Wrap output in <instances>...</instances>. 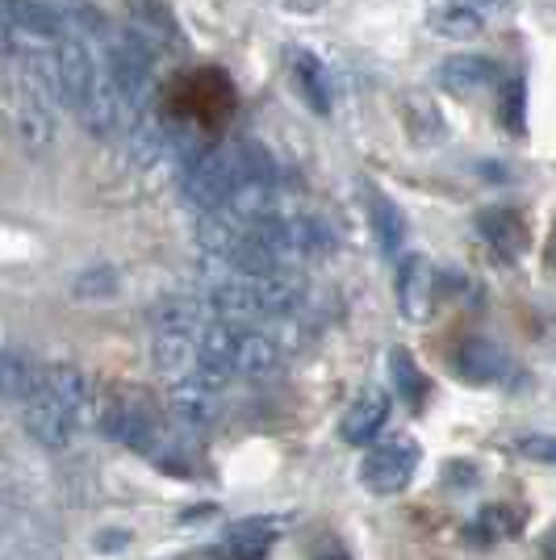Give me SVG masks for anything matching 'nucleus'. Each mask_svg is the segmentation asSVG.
<instances>
[{"label":"nucleus","instance_id":"1","mask_svg":"<svg viewBox=\"0 0 556 560\" xmlns=\"http://www.w3.org/2000/svg\"><path fill=\"white\" fill-rule=\"evenodd\" d=\"M93 415V385L71 364H50L34 373L30 394L22 397L25 435L47 452H63L76 440V431Z\"/></svg>","mask_w":556,"mask_h":560},{"label":"nucleus","instance_id":"2","mask_svg":"<svg viewBox=\"0 0 556 560\" xmlns=\"http://www.w3.org/2000/svg\"><path fill=\"white\" fill-rule=\"evenodd\" d=\"M163 117L185 135H218L234 114V84L222 68H188L160 89Z\"/></svg>","mask_w":556,"mask_h":560},{"label":"nucleus","instance_id":"3","mask_svg":"<svg viewBox=\"0 0 556 560\" xmlns=\"http://www.w3.org/2000/svg\"><path fill=\"white\" fill-rule=\"evenodd\" d=\"M305 298V280L289 268H268V272H239L213 284L209 305L227 323H264V318H285L293 314Z\"/></svg>","mask_w":556,"mask_h":560},{"label":"nucleus","instance_id":"4","mask_svg":"<svg viewBox=\"0 0 556 560\" xmlns=\"http://www.w3.org/2000/svg\"><path fill=\"white\" fill-rule=\"evenodd\" d=\"M418 472L415 440H372L364 460H360V486L372 493H402Z\"/></svg>","mask_w":556,"mask_h":560},{"label":"nucleus","instance_id":"5","mask_svg":"<svg viewBox=\"0 0 556 560\" xmlns=\"http://www.w3.org/2000/svg\"><path fill=\"white\" fill-rule=\"evenodd\" d=\"M510 0H448L431 13V30L443 34V38H477L498 13H507Z\"/></svg>","mask_w":556,"mask_h":560},{"label":"nucleus","instance_id":"6","mask_svg":"<svg viewBox=\"0 0 556 560\" xmlns=\"http://www.w3.org/2000/svg\"><path fill=\"white\" fill-rule=\"evenodd\" d=\"M390 422V394L385 389H364L348 406V415L339 422V435L348 440L351 447H369Z\"/></svg>","mask_w":556,"mask_h":560},{"label":"nucleus","instance_id":"7","mask_svg":"<svg viewBox=\"0 0 556 560\" xmlns=\"http://www.w3.org/2000/svg\"><path fill=\"white\" fill-rule=\"evenodd\" d=\"M397 305L406 318L422 323L436 305V272L422 256H406L397 268Z\"/></svg>","mask_w":556,"mask_h":560},{"label":"nucleus","instance_id":"8","mask_svg":"<svg viewBox=\"0 0 556 560\" xmlns=\"http://www.w3.org/2000/svg\"><path fill=\"white\" fill-rule=\"evenodd\" d=\"M440 84L452 96H482L498 84V63L486 55H456L440 68Z\"/></svg>","mask_w":556,"mask_h":560},{"label":"nucleus","instance_id":"9","mask_svg":"<svg viewBox=\"0 0 556 560\" xmlns=\"http://www.w3.org/2000/svg\"><path fill=\"white\" fill-rule=\"evenodd\" d=\"M101 427H105V435L117 440V444L142 447L151 440V419L142 415V406H135V401H114V406H105Z\"/></svg>","mask_w":556,"mask_h":560},{"label":"nucleus","instance_id":"10","mask_svg":"<svg viewBox=\"0 0 556 560\" xmlns=\"http://www.w3.org/2000/svg\"><path fill=\"white\" fill-rule=\"evenodd\" d=\"M369 218H372V234L381 243L385 256H397L402 243H406V218L397 210L390 197H381L377 188H369Z\"/></svg>","mask_w":556,"mask_h":560},{"label":"nucleus","instance_id":"11","mask_svg":"<svg viewBox=\"0 0 556 560\" xmlns=\"http://www.w3.org/2000/svg\"><path fill=\"white\" fill-rule=\"evenodd\" d=\"M456 369H461L473 385H489V381H498V376L507 373V355L486 343V339H473V343H464L461 355H456Z\"/></svg>","mask_w":556,"mask_h":560},{"label":"nucleus","instance_id":"12","mask_svg":"<svg viewBox=\"0 0 556 560\" xmlns=\"http://www.w3.org/2000/svg\"><path fill=\"white\" fill-rule=\"evenodd\" d=\"M477 226H482V234H486L498 252H507V256H519V252L528 247V226H523V218L514 210H486Z\"/></svg>","mask_w":556,"mask_h":560},{"label":"nucleus","instance_id":"13","mask_svg":"<svg viewBox=\"0 0 556 560\" xmlns=\"http://www.w3.org/2000/svg\"><path fill=\"white\" fill-rule=\"evenodd\" d=\"M293 84L302 89V96L310 101L314 114H331V80H326V68L314 59V55H298L293 59Z\"/></svg>","mask_w":556,"mask_h":560},{"label":"nucleus","instance_id":"14","mask_svg":"<svg viewBox=\"0 0 556 560\" xmlns=\"http://www.w3.org/2000/svg\"><path fill=\"white\" fill-rule=\"evenodd\" d=\"M34 385V369L25 364L18 351H0V406H22V397Z\"/></svg>","mask_w":556,"mask_h":560},{"label":"nucleus","instance_id":"15","mask_svg":"<svg viewBox=\"0 0 556 560\" xmlns=\"http://www.w3.org/2000/svg\"><path fill=\"white\" fill-rule=\"evenodd\" d=\"M394 376L402 381V394H406V401H410V406H418V401H422V373H418L415 360H410L406 351H394Z\"/></svg>","mask_w":556,"mask_h":560},{"label":"nucleus","instance_id":"16","mask_svg":"<svg viewBox=\"0 0 556 560\" xmlns=\"http://www.w3.org/2000/svg\"><path fill=\"white\" fill-rule=\"evenodd\" d=\"M519 452H523L528 460L556 465V435H528V440H519Z\"/></svg>","mask_w":556,"mask_h":560},{"label":"nucleus","instance_id":"17","mask_svg":"<svg viewBox=\"0 0 556 560\" xmlns=\"http://www.w3.org/2000/svg\"><path fill=\"white\" fill-rule=\"evenodd\" d=\"M510 130H523V80H510L507 84V105H502Z\"/></svg>","mask_w":556,"mask_h":560},{"label":"nucleus","instance_id":"18","mask_svg":"<svg viewBox=\"0 0 556 560\" xmlns=\"http://www.w3.org/2000/svg\"><path fill=\"white\" fill-rule=\"evenodd\" d=\"M117 289V280H114V272H105V268H101V272H84V277L76 280V293H80V298H89V293H114Z\"/></svg>","mask_w":556,"mask_h":560},{"label":"nucleus","instance_id":"19","mask_svg":"<svg viewBox=\"0 0 556 560\" xmlns=\"http://www.w3.org/2000/svg\"><path fill=\"white\" fill-rule=\"evenodd\" d=\"M510 511H502V506H489V511H482V527H489V536H510L514 532V518H507Z\"/></svg>","mask_w":556,"mask_h":560},{"label":"nucleus","instance_id":"20","mask_svg":"<svg viewBox=\"0 0 556 560\" xmlns=\"http://www.w3.org/2000/svg\"><path fill=\"white\" fill-rule=\"evenodd\" d=\"M540 548H544V560H556V527L544 539H540Z\"/></svg>","mask_w":556,"mask_h":560},{"label":"nucleus","instance_id":"21","mask_svg":"<svg viewBox=\"0 0 556 560\" xmlns=\"http://www.w3.org/2000/svg\"><path fill=\"white\" fill-rule=\"evenodd\" d=\"M318 560H348L344 552H326V557H318Z\"/></svg>","mask_w":556,"mask_h":560},{"label":"nucleus","instance_id":"22","mask_svg":"<svg viewBox=\"0 0 556 560\" xmlns=\"http://www.w3.org/2000/svg\"><path fill=\"white\" fill-rule=\"evenodd\" d=\"M548 259H553V268H556V238H553V247H548Z\"/></svg>","mask_w":556,"mask_h":560}]
</instances>
